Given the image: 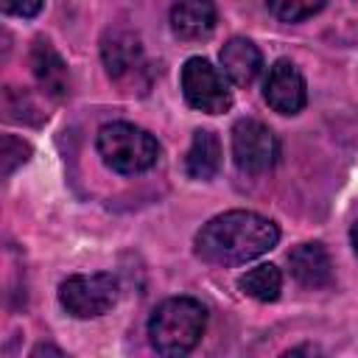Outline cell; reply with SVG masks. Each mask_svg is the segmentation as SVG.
Masks as SVG:
<instances>
[{
    "mask_svg": "<svg viewBox=\"0 0 358 358\" xmlns=\"http://www.w3.org/2000/svg\"><path fill=\"white\" fill-rule=\"evenodd\" d=\"M280 241V229L271 218L252 210H229L210 218L196 235V255L213 266L249 263Z\"/></svg>",
    "mask_w": 358,
    "mask_h": 358,
    "instance_id": "6da1fadb",
    "label": "cell"
},
{
    "mask_svg": "<svg viewBox=\"0 0 358 358\" xmlns=\"http://www.w3.org/2000/svg\"><path fill=\"white\" fill-rule=\"evenodd\" d=\"M207 327V308L193 296H171L154 308L148 319V338L159 355L190 352Z\"/></svg>",
    "mask_w": 358,
    "mask_h": 358,
    "instance_id": "7a4b0ae2",
    "label": "cell"
},
{
    "mask_svg": "<svg viewBox=\"0 0 358 358\" xmlns=\"http://www.w3.org/2000/svg\"><path fill=\"white\" fill-rule=\"evenodd\" d=\"M95 145H98L101 159L112 171L126 173V176L148 171L157 162V157H159L157 140L145 129H140L134 123H123V120L101 126Z\"/></svg>",
    "mask_w": 358,
    "mask_h": 358,
    "instance_id": "3957f363",
    "label": "cell"
},
{
    "mask_svg": "<svg viewBox=\"0 0 358 358\" xmlns=\"http://www.w3.org/2000/svg\"><path fill=\"white\" fill-rule=\"evenodd\" d=\"M182 95L185 101L207 115H221L232 106V90L224 70L213 67L207 59L193 56L182 67Z\"/></svg>",
    "mask_w": 358,
    "mask_h": 358,
    "instance_id": "277c9868",
    "label": "cell"
},
{
    "mask_svg": "<svg viewBox=\"0 0 358 358\" xmlns=\"http://www.w3.org/2000/svg\"><path fill=\"white\" fill-rule=\"evenodd\" d=\"M117 299V280L106 271L73 274L59 285L62 308L76 319H95L106 313Z\"/></svg>",
    "mask_w": 358,
    "mask_h": 358,
    "instance_id": "5b68a950",
    "label": "cell"
},
{
    "mask_svg": "<svg viewBox=\"0 0 358 358\" xmlns=\"http://www.w3.org/2000/svg\"><path fill=\"white\" fill-rule=\"evenodd\" d=\"M277 157L280 143L266 123L243 117L232 126V159L243 173H266L274 168Z\"/></svg>",
    "mask_w": 358,
    "mask_h": 358,
    "instance_id": "8992f818",
    "label": "cell"
},
{
    "mask_svg": "<svg viewBox=\"0 0 358 358\" xmlns=\"http://www.w3.org/2000/svg\"><path fill=\"white\" fill-rule=\"evenodd\" d=\"M263 98L280 115L302 112V106L308 101V87H305V78L296 70V64H291L288 59L274 62L263 81Z\"/></svg>",
    "mask_w": 358,
    "mask_h": 358,
    "instance_id": "52a82bcc",
    "label": "cell"
},
{
    "mask_svg": "<svg viewBox=\"0 0 358 358\" xmlns=\"http://www.w3.org/2000/svg\"><path fill=\"white\" fill-rule=\"evenodd\" d=\"M101 59L115 81H126L143 70V45L131 31H109L101 42Z\"/></svg>",
    "mask_w": 358,
    "mask_h": 358,
    "instance_id": "ba28073f",
    "label": "cell"
},
{
    "mask_svg": "<svg viewBox=\"0 0 358 358\" xmlns=\"http://www.w3.org/2000/svg\"><path fill=\"white\" fill-rule=\"evenodd\" d=\"M221 70L232 84L249 87L263 70V56H260V50H257V45L252 39L232 36L221 48Z\"/></svg>",
    "mask_w": 358,
    "mask_h": 358,
    "instance_id": "9c48e42d",
    "label": "cell"
},
{
    "mask_svg": "<svg viewBox=\"0 0 358 358\" xmlns=\"http://www.w3.org/2000/svg\"><path fill=\"white\" fill-rule=\"evenodd\" d=\"M291 274L305 288H324L333 282V260L322 243H302L288 255Z\"/></svg>",
    "mask_w": 358,
    "mask_h": 358,
    "instance_id": "30bf717a",
    "label": "cell"
},
{
    "mask_svg": "<svg viewBox=\"0 0 358 358\" xmlns=\"http://www.w3.org/2000/svg\"><path fill=\"white\" fill-rule=\"evenodd\" d=\"M171 28L179 39H204L215 28V0H176Z\"/></svg>",
    "mask_w": 358,
    "mask_h": 358,
    "instance_id": "8fae6325",
    "label": "cell"
},
{
    "mask_svg": "<svg viewBox=\"0 0 358 358\" xmlns=\"http://www.w3.org/2000/svg\"><path fill=\"white\" fill-rule=\"evenodd\" d=\"M31 67L34 76L39 81V87L53 95V98H64L70 92V70L64 64V59L50 48V42H36L31 50Z\"/></svg>",
    "mask_w": 358,
    "mask_h": 358,
    "instance_id": "7c38bea8",
    "label": "cell"
},
{
    "mask_svg": "<svg viewBox=\"0 0 358 358\" xmlns=\"http://www.w3.org/2000/svg\"><path fill=\"white\" fill-rule=\"evenodd\" d=\"M221 168V143L213 131L199 129L185 157V171L190 179H213Z\"/></svg>",
    "mask_w": 358,
    "mask_h": 358,
    "instance_id": "4fadbf2b",
    "label": "cell"
},
{
    "mask_svg": "<svg viewBox=\"0 0 358 358\" xmlns=\"http://www.w3.org/2000/svg\"><path fill=\"white\" fill-rule=\"evenodd\" d=\"M238 288L257 302H274L282 291V274L274 263H260V266L249 268L246 274H241Z\"/></svg>",
    "mask_w": 358,
    "mask_h": 358,
    "instance_id": "5bb4252c",
    "label": "cell"
},
{
    "mask_svg": "<svg viewBox=\"0 0 358 358\" xmlns=\"http://www.w3.org/2000/svg\"><path fill=\"white\" fill-rule=\"evenodd\" d=\"M327 0H266L268 11L282 20V22H299V20H308L313 17L316 11H322Z\"/></svg>",
    "mask_w": 358,
    "mask_h": 358,
    "instance_id": "9a60e30c",
    "label": "cell"
},
{
    "mask_svg": "<svg viewBox=\"0 0 358 358\" xmlns=\"http://www.w3.org/2000/svg\"><path fill=\"white\" fill-rule=\"evenodd\" d=\"M42 3L45 0H0L3 11L6 14H14V17H36L42 11Z\"/></svg>",
    "mask_w": 358,
    "mask_h": 358,
    "instance_id": "2e32d148",
    "label": "cell"
},
{
    "mask_svg": "<svg viewBox=\"0 0 358 358\" xmlns=\"http://www.w3.org/2000/svg\"><path fill=\"white\" fill-rule=\"evenodd\" d=\"M350 238H352V249H355V255H358V221L352 224V229H350Z\"/></svg>",
    "mask_w": 358,
    "mask_h": 358,
    "instance_id": "e0dca14e",
    "label": "cell"
}]
</instances>
